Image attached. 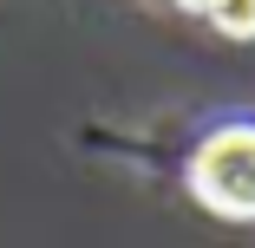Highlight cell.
Wrapping results in <instances>:
<instances>
[{"label": "cell", "instance_id": "1", "mask_svg": "<svg viewBox=\"0 0 255 248\" xmlns=\"http://www.w3.org/2000/svg\"><path fill=\"white\" fill-rule=\"evenodd\" d=\"M190 196L223 222H255V118H223L196 137L190 170H183Z\"/></svg>", "mask_w": 255, "mask_h": 248}, {"label": "cell", "instance_id": "2", "mask_svg": "<svg viewBox=\"0 0 255 248\" xmlns=\"http://www.w3.org/2000/svg\"><path fill=\"white\" fill-rule=\"evenodd\" d=\"M210 20L223 39H255V0H210Z\"/></svg>", "mask_w": 255, "mask_h": 248}, {"label": "cell", "instance_id": "3", "mask_svg": "<svg viewBox=\"0 0 255 248\" xmlns=\"http://www.w3.org/2000/svg\"><path fill=\"white\" fill-rule=\"evenodd\" d=\"M170 7H183V13H210V0H170Z\"/></svg>", "mask_w": 255, "mask_h": 248}]
</instances>
